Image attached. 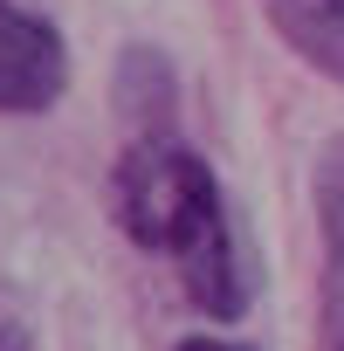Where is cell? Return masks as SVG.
Wrapping results in <instances>:
<instances>
[{
  "label": "cell",
  "instance_id": "cell-1",
  "mask_svg": "<svg viewBox=\"0 0 344 351\" xmlns=\"http://www.w3.org/2000/svg\"><path fill=\"white\" fill-rule=\"evenodd\" d=\"M110 207H117V221H124V234L138 248H165V255H180L200 228H214L228 214L221 180L207 172V158L172 145V138H138L117 158Z\"/></svg>",
  "mask_w": 344,
  "mask_h": 351
},
{
  "label": "cell",
  "instance_id": "cell-2",
  "mask_svg": "<svg viewBox=\"0 0 344 351\" xmlns=\"http://www.w3.org/2000/svg\"><path fill=\"white\" fill-rule=\"evenodd\" d=\"M69 90V42L21 0H0V110H49Z\"/></svg>",
  "mask_w": 344,
  "mask_h": 351
},
{
  "label": "cell",
  "instance_id": "cell-3",
  "mask_svg": "<svg viewBox=\"0 0 344 351\" xmlns=\"http://www.w3.org/2000/svg\"><path fill=\"white\" fill-rule=\"evenodd\" d=\"M172 262H180V276H186L193 310H207L214 324H234V317L255 303V276H248V255H241V234H234L228 214H221L214 228H200Z\"/></svg>",
  "mask_w": 344,
  "mask_h": 351
},
{
  "label": "cell",
  "instance_id": "cell-4",
  "mask_svg": "<svg viewBox=\"0 0 344 351\" xmlns=\"http://www.w3.org/2000/svg\"><path fill=\"white\" fill-rule=\"evenodd\" d=\"M110 104L124 124H138L145 138H165V117L180 110V83H172V62L151 49V42H131L117 56V76H110Z\"/></svg>",
  "mask_w": 344,
  "mask_h": 351
},
{
  "label": "cell",
  "instance_id": "cell-5",
  "mask_svg": "<svg viewBox=\"0 0 344 351\" xmlns=\"http://www.w3.org/2000/svg\"><path fill=\"white\" fill-rule=\"evenodd\" d=\"M262 14L275 21V35L323 76L344 83V14H330L323 0H262Z\"/></svg>",
  "mask_w": 344,
  "mask_h": 351
},
{
  "label": "cell",
  "instance_id": "cell-6",
  "mask_svg": "<svg viewBox=\"0 0 344 351\" xmlns=\"http://www.w3.org/2000/svg\"><path fill=\"white\" fill-rule=\"evenodd\" d=\"M317 221H323L330 269H344V138H330L317 152Z\"/></svg>",
  "mask_w": 344,
  "mask_h": 351
},
{
  "label": "cell",
  "instance_id": "cell-7",
  "mask_svg": "<svg viewBox=\"0 0 344 351\" xmlns=\"http://www.w3.org/2000/svg\"><path fill=\"white\" fill-rule=\"evenodd\" d=\"M323 351H344V269L323 276Z\"/></svg>",
  "mask_w": 344,
  "mask_h": 351
},
{
  "label": "cell",
  "instance_id": "cell-8",
  "mask_svg": "<svg viewBox=\"0 0 344 351\" xmlns=\"http://www.w3.org/2000/svg\"><path fill=\"white\" fill-rule=\"evenodd\" d=\"M0 351H28V324H14V317H0Z\"/></svg>",
  "mask_w": 344,
  "mask_h": 351
},
{
  "label": "cell",
  "instance_id": "cell-9",
  "mask_svg": "<svg viewBox=\"0 0 344 351\" xmlns=\"http://www.w3.org/2000/svg\"><path fill=\"white\" fill-rule=\"evenodd\" d=\"M172 351H248V344H228V337H180Z\"/></svg>",
  "mask_w": 344,
  "mask_h": 351
},
{
  "label": "cell",
  "instance_id": "cell-10",
  "mask_svg": "<svg viewBox=\"0 0 344 351\" xmlns=\"http://www.w3.org/2000/svg\"><path fill=\"white\" fill-rule=\"evenodd\" d=\"M323 8H330V14H344V0H323Z\"/></svg>",
  "mask_w": 344,
  "mask_h": 351
}]
</instances>
